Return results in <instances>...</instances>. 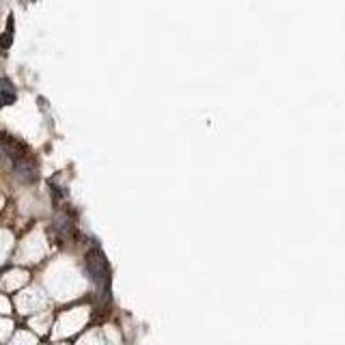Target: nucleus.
Masks as SVG:
<instances>
[{
  "label": "nucleus",
  "mask_w": 345,
  "mask_h": 345,
  "mask_svg": "<svg viewBox=\"0 0 345 345\" xmlns=\"http://www.w3.org/2000/svg\"><path fill=\"white\" fill-rule=\"evenodd\" d=\"M15 102V91L9 80H2V93H0V106H9Z\"/></svg>",
  "instance_id": "2"
},
{
  "label": "nucleus",
  "mask_w": 345,
  "mask_h": 345,
  "mask_svg": "<svg viewBox=\"0 0 345 345\" xmlns=\"http://www.w3.org/2000/svg\"><path fill=\"white\" fill-rule=\"evenodd\" d=\"M86 272L95 283L108 285V265H106V257H104V253L99 251L97 244L86 253Z\"/></svg>",
  "instance_id": "1"
}]
</instances>
